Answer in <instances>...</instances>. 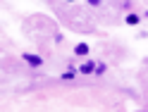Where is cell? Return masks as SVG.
Returning <instances> with one entry per match:
<instances>
[{"mask_svg":"<svg viewBox=\"0 0 148 112\" xmlns=\"http://www.w3.org/2000/svg\"><path fill=\"white\" fill-rule=\"evenodd\" d=\"M19 57L29 64V67H34V69H38V67H43V57L41 55H36V53H22Z\"/></svg>","mask_w":148,"mask_h":112,"instance_id":"6da1fadb","label":"cell"},{"mask_svg":"<svg viewBox=\"0 0 148 112\" xmlns=\"http://www.w3.org/2000/svg\"><path fill=\"white\" fill-rule=\"evenodd\" d=\"M96 64H98V60H86L84 64H79V74H84V76H91V74H96Z\"/></svg>","mask_w":148,"mask_h":112,"instance_id":"7a4b0ae2","label":"cell"},{"mask_svg":"<svg viewBox=\"0 0 148 112\" xmlns=\"http://www.w3.org/2000/svg\"><path fill=\"white\" fill-rule=\"evenodd\" d=\"M143 22V14H138V12H127L124 14V24L127 26H138Z\"/></svg>","mask_w":148,"mask_h":112,"instance_id":"3957f363","label":"cell"},{"mask_svg":"<svg viewBox=\"0 0 148 112\" xmlns=\"http://www.w3.org/2000/svg\"><path fill=\"white\" fill-rule=\"evenodd\" d=\"M88 53H91V45L88 43L81 41V43L74 45V55H77V57H88Z\"/></svg>","mask_w":148,"mask_h":112,"instance_id":"277c9868","label":"cell"},{"mask_svg":"<svg viewBox=\"0 0 148 112\" xmlns=\"http://www.w3.org/2000/svg\"><path fill=\"white\" fill-rule=\"evenodd\" d=\"M77 74H79V69L67 67V72H62V74H60V79H62V81H74V79H77Z\"/></svg>","mask_w":148,"mask_h":112,"instance_id":"5b68a950","label":"cell"},{"mask_svg":"<svg viewBox=\"0 0 148 112\" xmlns=\"http://www.w3.org/2000/svg\"><path fill=\"white\" fill-rule=\"evenodd\" d=\"M105 72H108V64H105V62H98V64H96V76H103Z\"/></svg>","mask_w":148,"mask_h":112,"instance_id":"8992f818","label":"cell"},{"mask_svg":"<svg viewBox=\"0 0 148 112\" xmlns=\"http://www.w3.org/2000/svg\"><path fill=\"white\" fill-rule=\"evenodd\" d=\"M86 3H88L91 7H100V5H103V0H86Z\"/></svg>","mask_w":148,"mask_h":112,"instance_id":"52a82bcc","label":"cell"},{"mask_svg":"<svg viewBox=\"0 0 148 112\" xmlns=\"http://www.w3.org/2000/svg\"><path fill=\"white\" fill-rule=\"evenodd\" d=\"M143 19H148V10H146V12H143Z\"/></svg>","mask_w":148,"mask_h":112,"instance_id":"ba28073f","label":"cell"}]
</instances>
